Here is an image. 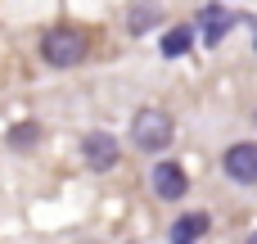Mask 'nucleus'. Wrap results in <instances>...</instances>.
Returning a JSON list of instances; mask_svg holds the SVG:
<instances>
[{
  "mask_svg": "<svg viewBox=\"0 0 257 244\" xmlns=\"http://www.w3.org/2000/svg\"><path fill=\"white\" fill-rule=\"evenodd\" d=\"M41 59L50 68H77L86 59V36L72 32V27H54V32L41 36Z\"/></svg>",
  "mask_w": 257,
  "mask_h": 244,
  "instance_id": "1",
  "label": "nucleus"
},
{
  "mask_svg": "<svg viewBox=\"0 0 257 244\" xmlns=\"http://www.w3.org/2000/svg\"><path fill=\"white\" fill-rule=\"evenodd\" d=\"M131 140H136L140 149H149V154L167 149V145H172V118L158 113V109H140L136 122H131Z\"/></svg>",
  "mask_w": 257,
  "mask_h": 244,
  "instance_id": "2",
  "label": "nucleus"
},
{
  "mask_svg": "<svg viewBox=\"0 0 257 244\" xmlns=\"http://www.w3.org/2000/svg\"><path fill=\"white\" fill-rule=\"evenodd\" d=\"M221 168H226V177H230V181L253 186V181H257V145H253V140L230 145V149H226V158H221Z\"/></svg>",
  "mask_w": 257,
  "mask_h": 244,
  "instance_id": "3",
  "label": "nucleus"
},
{
  "mask_svg": "<svg viewBox=\"0 0 257 244\" xmlns=\"http://www.w3.org/2000/svg\"><path fill=\"white\" fill-rule=\"evenodd\" d=\"M81 158L90 172H108L117 163V140L108 131H90V136H81Z\"/></svg>",
  "mask_w": 257,
  "mask_h": 244,
  "instance_id": "4",
  "label": "nucleus"
},
{
  "mask_svg": "<svg viewBox=\"0 0 257 244\" xmlns=\"http://www.w3.org/2000/svg\"><path fill=\"white\" fill-rule=\"evenodd\" d=\"M154 190H158V199H181L190 190L181 163H154Z\"/></svg>",
  "mask_w": 257,
  "mask_h": 244,
  "instance_id": "5",
  "label": "nucleus"
},
{
  "mask_svg": "<svg viewBox=\"0 0 257 244\" xmlns=\"http://www.w3.org/2000/svg\"><path fill=\"white\" fill-rule=\"evenodd\" d=\"M203 235H208V213H185L172 226V240L176 244H194V240H203Z\"/></svg>",
  "mask_w": 257,
  "mask_h": 244,
  "instance_id": "6",
  "label": "nucleus"
},
{
  "mask_svg": "<svg viewBox=\"0 0 257 244\" xmlns=\"http://www.w3.org/2000/svg\"><path fill=\"white\" fill-rule=\"evenodd\" d=\"M230 23H235V18H230L221 5H208V9H203V36H208V45H217V41L230 32Z\"/></svg>",
  "mask_w": 257,
  "mask_h": 244,
  "instance_id": "7",
  "label": "nucleus"
},
{
  "mask_svg": "<svg viewBox=\"0 0 257 244\" xmlns=\"http://www.w3.org/2000/svg\"><path fill=\"white\" fill-rule=\"evenodd\" d=\"M190 45H194V32H190V27H172V32L163 36V54H167V59H176V54H185Z\"/></svg>",
  "mask_w": 257,
  "mask_h": 244,
  "instance_id": "8",
  "label": "nucleus"
},
{
  "mask_svg": "<svg viewBox=\"0 0 257 244\" xmlns=\"http://www.w3.org/2000/svg\"><path fill=\"white\" fill-rule=\"evenodd\" d=\"M41 140V127L36 122H18V127H9V149H32Z\"/></svg>",
  "mask_w": 257,
  "mask_h": 244,
  "instance_id": "9",
  "label": "nucleus"
},
{
  "mask_svg": "<svg viewBox=\"0 0 257 244\" xmlns=\"http://www.w3.org/2000/svg\"><path fill=\"white\" fill-rule=\"evenodd\" d=\"M154 23H158V5H154V0H140L136 14H131V32H149Z\"/></svg>",
  "mask_w": 257,
  "mask_h": 244,
  "instance_id": "10",
  "label": "nucleus"
},
{
  "mask_svg": "<svg viewBox=\"0 0 257 244\" xmlns=\"http://www.w3.org/2000/svg\"><path fill=\"white\" fill-rule=\"evenodd\" d=\"M248 244H257V235H253V240H248Z\"/></svg>",
  "mask_w": 257,
  "mask_h": 244,
  "instance_id": "11",
  "label": "nucleus"
}]
</instances>
